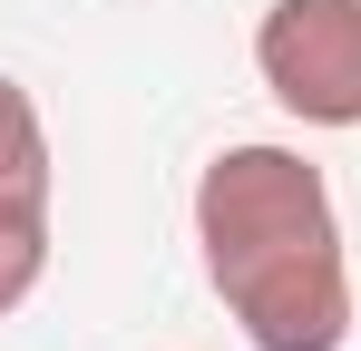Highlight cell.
Masks as SVG:
<instances>
[{
  "label": "cell",
  "mask_w": 361,
  "mask_h": 351,
  "mask_svg": "<svg viewBox=\"0 0 361 351\" xmlns=\"http://www.w3.org/2000/svg\"><path fill=\"white\" fill-rule=\"evenodd\" d=\"M39 283H49V215L0 205V322H10V312H20Z\"/></svg>",
  "instance_id": "4"
},
{
  "label": "cell",
  "mask_w": 361,
  "mask_h": 351,
  "mask_svg": "<svg viewBox=\"0 0 361 351\" xmlns=\"http://www.w3.org/2000/svg\"><path fill=\"white\" fill-rule=\"evenodd\" d=\"M195 254L254 351H342L361 332L342 205L302 147L274 137L215 147L195 176Z\"/></svg>",
  "instance_id": "1"
},
{
  "label": "cell",
  "mask_w": 361,
  "mask_h": 351,
  "mask_svg": "<svg viewBox=\"0 0 361 351\" xmlns=\"http://www.w3.org/2000/svg\"><path fill=\"white\" fill-rule=\"evenodd\" d=\"M254 78L302 127H361V0H264Z\"/></svg>",
  "instance_id": "2"
},
{
  "label": "cell",
  "mask_w": 361,
  "mask_h": 351,
  "mask_svg": "<svg viewBox=\"0 0 361 351\" xmlns=\"http://www.w3.org/2000/svg\"><path fill=\"white\" fill-rule=\"evenodd\" d=\"M49 185H59V166H49V117H39V98H30L20 78H0V205L49 215Z\"/></svg>",
  "instance_id": "3"
}]
</instances>
